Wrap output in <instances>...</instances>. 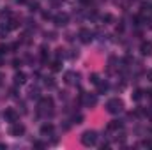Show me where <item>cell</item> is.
<instances>
[{"label":"cell","instance_id":"24","mask_svg":"<svg viewBox=\"0 0 152 150\" xmlns=\"http://www.w3.org/2000/svg\"><path fill=\"white\" fill-rule=\"evenodd\" d=\"M4 16H11V12H9V11H2V12H0V18H4Z\"/></svg>","mask_w":152,"mask_h":150},{"label":"cell","instance_id":"3","mask_svg":"<svg viewBox=\"0 0 152 150\" xmlns=\"http://www.w3.org/2000/svg\"><path fill=\"white\" fill-rule=\"evenodd\" d=\"M53 21H55V25H57V27H64V25H67L69 16H67L66 12H60V14H57V16L53 18Z\"/></svg>","mask_w":152,"mask_h":150},{"label":"cell","instance_id":"28","mask_svg":"<svg viewBox=\"0 0 152 150\" xmlns=\"http://www.w3.org/2000/svg\"><path fill=\"white\" fill-rule=\"evenodd\" d=\"M147 79H149V81H152V69L147 73Z\"/></svg>","mask_w":152,"mask_h":150},{"label":"cell","instance_id":"27","mask_svg":"<svg viewBox=\"0 0 152 150\" xmlns=\"http://www.w3.org/2000/svg\"><path fill=\"white\" fill-rule=\"evenodd\" d=\"M42 18H44V20H50L51 16H50V12H42Z\"/></svg>","mask_w":152,"mask_h":150},{"label":"cell","instance_id":"21","mask_svg":"<svg viewBox=\"0 0 152 150\" xmlns=\"http://www.w3.org/2000/svg\"><path fill=\"white\" fill-rule=\"evenodd\" d=\"M46 85H48V87H53V85H55L53 78H48V79H46Z\"/></svg>","mask_w":152,"mask_h":150},{"label":"cell","instance_id":"29","mask_svg":"<svg viewBox=\"0 0 152 150\" xmlns=\"http://www.w3.org/2000/svg\"><path fill=\"white\" fill-rule=\"evenodd\" d=\"M7 149V145H4V143H0V150H5Z\"/></svg>","mask_w":152,"mask_h":150},{"label":"cell","instance_id":"13","mask_svg":"<svg viewBox=\"0 0 152 150\" xmlns=\"http://www.w3.org/2000/svg\"><path fill=\"white\" fill-rule=\"evenodd\" d=\"M7 32H9V27L7 25H0V37H5Z\"/></svg>","mask_w":152,"mask_h":150},{"label":"cell","instance_id":"20","mask_svg":"<svg viewBox=\"0 0 152 150\" xmlns=\"http://www.w3.org/2000/svg\"><path fill=\"white\" fill-rule=\"evenodd\" d=\"M34 147H36V149H44V143H41V141H34Z\"/></svg>","mask_w":152,"mask_h":150},{"label":"cell","instance_id":"22","mask_svg":"<svg viewBox=\"0 0 152 150\" xmlns=\"http://www.w3.org/2000/svg\"><path fill=\"white\" fill-rule=\"evenodd\" d=\"M5 51H7V46L5 44H0V55H4Z\"/></svg>","mask_w":152,"mask_h":150},{"label":"cell","instance_id":"16","mask_svg":"<svg viewBox=\"0 0 152 150\" xmlns=\"http://www.w3.org/2000/svg\"><path fill=\"white\" fill-rule=\"evenodd\" d=\"M106 88H108V85H106V81H99V83H97V90H99V92H104Z\"/></svg>","mask_w":152,"mask_h":150},{"label":"cell","instance_id":"2","mask_svg":"<svg viewBox=\"0 0 152 150\" xmlns=\"http://www.w3.org/2000/svg\"><path fill=\"white\" fill-rule=\"evenodd\" d=\"M96 141H97V133L96 131H85L81 134V143L85 147H92V145H96Z\"/></svg>","mask_w":152,"mask_h":150},{"label":"cell","instance_id":"12","mask_svg":"<svg viewBox=\"0 0 152 150\" xmlns=\"http://www.w3.org/2000/svg\"><path fill=\"white\" fill-rule=\"evenodd\" d=\"M120 127H122V124H120L118 120H113V122H110V124H108V129H110V131H115V129H120Z\"/></svg>","mask_w":152,"mask_h":150},{"label":"cell","instance_id":"26","mask_svg":"<svg viewBox=\"0 0 152 150\" xmlns=\"http://www.w3.org/2000/svg\"><path fill=\"white\" fill-rule=\"evenodd\" d=\"M30 9H32V11H37V9H39V4H32V5H30Z\"/></svg>","mask_w":152,"mask_h":150},{"label":"cell","instance_id":"18","mask_svg":"<svg viewBox=\"0 0 152 150\" xmlns=\"http://www.w3.org/2000/svg\"><path fill=\"white\" fill-rule=\"evenodd\" d=\"M90 81H92L94 85H97V83H99V76H97V74H92V76H90Z\"/></svg>","mask_w":152,"mask_h":150},{"label":"cell","instance_id":"10","mask_svg":"<svg viewBox=\"0 0 152 150\" xmlns=\"http://www.w3.org/2000/svg\"><path fill=\"white\" fill-rule=\"evenodd\" d=\"M25 81H27L25 73H16V74H14V83H16V85H23Z\"/></svg>","mask_w":152,"mask_h":150},{"label":"cell","instance_id":"17","mask_svg":"<svg viewBox=\"0 0 152 150\" xmlns=\"http://www.w3.org/2000/svg\"><path fill=\"white\" fill-rule=\"evenodd\" d=\"M142 94H143L142 90H136V92L133 94V99H134V101H140V99H142Z\"/></svg>","mask_w":152,"mask_h":150},{"label":"cell","instance_id":"23","mask_svg":"<svg viewBox=\"0 0 152 150\" xmlns=\"http://www.w3.org/2000/svg\"><path fill=\"white\" fill-rule=\"evenodd\" d=\"M81 120H83V117H81V115H76V117H75V122H76V124H80Z\"/></svg>","mask_w":152,"mask_h":150},{"label":"cell","instance_id":"19","mask_svg":"<svg viewBox=\"0 0 152 150\" xmlns=\"http://www.w3.org/2000/svg\"><path fill=\"white\" fill-rule=\"evenodd\" d=\"M51 69H53V71H60V62H58V60H57V62H53Z\"/></svg>","mask_w":152,"mask_h":150},{"label":"cell","instance_id":"7","mask_svg":"<svg viewBox=\"0 0 152 150\" xmlns=\"http://www.w3.org/2000/svg\"><path fill=\"white\" fill-rule=\"evenodd\" d=\"M140 51H142V55H151L152 53V42L151 41H143L140 44Z\"/></svg>","mask_w":152,"mask_h":150},{"label":"cell","instance_id":"25","mask_svg":"<svg viewBox=\"0 0 152 150\" xmlns=\"http://www.w3.org/2000/svg\"><path fill=\"white\" fill-rule=\"evenodd\" d=\"M103 20H104V21H112V14H104Z\"/></svg>","mask_w":152,"mask_h":150},{"label":"cell","instance_id":"30","mask_svg":"<svg viewBox=\"0 0 152 150\" xmlns=\"http://www.w3.org/2000/svg\"><path fill=\"white\" fill-rule=\"evenodd\" d=\"M2 79H4V74H2V73H0V83H2Z\"/></svg>","mask_w":152,"mask_h":150},{"label":"cell","instance_id":"14","mask_svg":"<svg viewBox=\"0 0 152 150\" xmlns=\"http://www.w3.org/2000/svg\"><path fill=\"white\" fill-rule=\"evenodd\" d=\"M75 73H71V71H69V73H66V76H64V79H66V83H73V78H75Z\"/></svg>","mask_w":152,"mask_h":150},{"label":"cell","instance_id":"6","mask_svg":"<svg viewBox=\"0 0 152 150\" xmlns=\"http://www.w3.org/2000/svg\"><path fill=\"white\" fill-rule=\"evenodd\" d=\"M39 106H41V110H51L53 108V99L51 97H42L41 101H39Z\"/></svg>","mask_w":152,"mask_h":150},{"label":"cell","instance_id":"4","mask_svg":"<svg viewBox=\"0 0 152 150\" xmlns=\"http://www.w3.org/2000/svg\"><path fill=\"white\" fill-rule=\"evenodd\" d=\"M25 133V125L20 124V122H12V127H11V134L12 136H21Z\"/></svg>","mask_w":152,"mask_h":150},{"label":"cell","instance_id":"5","mask_svg":"<svg viewBox=\"0 0 152 150\" xmlns=\"http://www.w3.org/2000/svg\"><path fill=\"white\" fill-rule=\"evenodd\" d=\"M4 118H5L7 122H11V124H12V122H18V113L14 111L12 108H9V110L4 111Z\"/></svg>","mask_w":152,"mask_h":150},{"label":"cell","instance_id":"1","mask_svg":"<svg viewBox=\"0 0 152 150\" xmlns=\"http://www.w3.org/2000/svg\"><path fill=\"white\" fill-rule=\"evenodd\" d=\"M122 108H124V103H122V99H118V97H115V99H110L108 103H106V110L112 113V115H117V113L122 111Z\"/></svg>","mask_w":152,"mask_h":150},{"label":"cell","instance_id":"9","mask_svg":"<svg viewBox=\"0 0 152 150\" xmlns=\"http://www.w3.org/2000/svg\"><path fill=\"white\" fill-rule=\"evenodd\" d=\"M83 101H85V104H87V106H96V103H97L96 95H90V94L83 95Z\"/></svg>","mask_w":152,"mask_h":150},{"label":"cell","instance_id":"15","mask_svg":"<svg viewBox=\"0 0 152 150\" xmlns=\"http://www.w3.org/2000/svg\"><path fill=\"white\" fill-rule=\"evenodd\" d=\"M7 27H9V30H14V28H18V27H20V23H18V21H16V20H11V21H9V25H7Z\"/></svg>","mask_w":152,"mask_h":150},{"label":"cell","instance_id":"11","mask_svg":"<svg viewBox=\"0 0 152 150\" xmlns=\"http://www.w3.org/2000/svg\"><path fill=\"white\" fill-rule=\"evenodd\" d=\"M41 133H42V134H50V133H53V125H51V124H44V125L41 127Z\"/></svg>","mask_w":152,"mask_h":150},{"label":"cell","instance_id":"8","mask_svg":"<svg viewBox=\"0 0 152 150\" xmlns=\"http://www.w3.org/2000/svg\"><path fill=\"white\" fill-rule=\"evenodd\" d=\"M80 39H81V42H90L92 41V32L87 30V28H81L80 30Z\"/></svg>","mask_w":152,"mask_h":150}]
</instances>
